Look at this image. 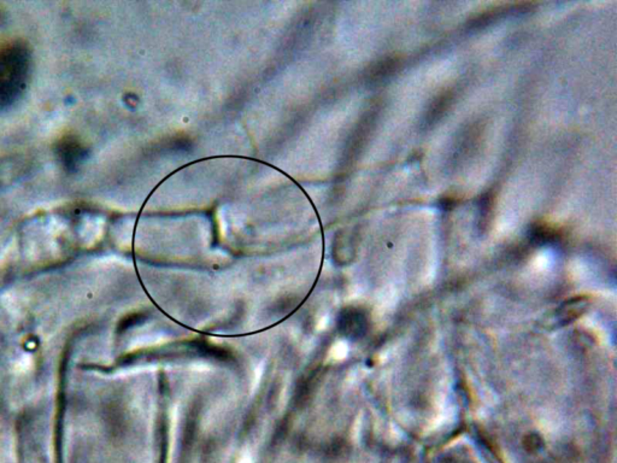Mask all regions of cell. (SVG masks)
I'll use <instances>...</instances> for the list:
<instances>
[{
  "instance_id": "obj_1",
  "label": "cell",
  "mask_w": 617,
  "mask_h": 463,
  "mask_svg": "<svg viewBox=\"0 0 617 463\" xmlns=\"http://www.w3.org/2000/svg\"><path fill=\"white\" fill-rule=\"evenodd\" d=\"M29 52L20 42L0 46V108L21 95L29 74Z\"/></svg>"
},
{
  "instance_id": "obj_2",
  "label": "cell",
  "mask_w": 617,
  "mask_h": 463,
  "mask_svg": "<svg viewBox=\"0 0 617 463\" xmlns=\"http://www.w3.org/2000/svg\"><path fill=\"white\" fill-rule=\"evenodd\" d=\"M58 156L68 169H75L85 157L83 145L76 139L66 138L57 146Z\"/></svg>"
},
{
  "instance_id": "obj_3",
  "label": "cell",
  "mask_w": 617,
  "mask_h": 463,
  "mask_svg": "<svg viewBox=\"0 0 617 463\" xmlns=\"http://www.w3.org/2000/svg\"><path fill=\"white\" fill-rule=\"evenodd\" d=\"M342 330L345 332L346 335L352 337V338H359L368 330L369 320L366 318L364 311H359V309H352V311H346L345 315L342 316Z\"/></svg>"
},
{
  "instance_id": "obj_4",
  "label": "cell",
  "mask_w": 617,
  "mask_h": 463,
  "mask_svg": "<svg viewBox=\"0 0 617 463\" xmlns=\"http://www.w3.org/2000/svg\"><path fill=\"white\" fill-rule=\"evenodd\" d=\"M585 304L586 301L581 298H574L564 303L563 306L558 308V320L562 323H568L575 320L585 311Z\"/></svg>"
},
{
  "instance_id": "obj_5",
  "label": "cell",
  "mask_w": 617,
  "mask_h": 463,
  "mask_svg": "<svg viewBox=\"0 0 617 463\" xmlns=\"http://www.w3.org/2000/svg\"><path fill=\"white\" fill-rule=\"evenodd\" d=\"M551 236V231L547 229L546 227H544V226H535L534 228H532L531 233H529V238H531L532 241L533 243H538V244L547 243L549 240L552 239Z\"/></svg>"
},
{
  "instance_id": "obj_6",
  "label": "cell",
  "mask_w": 617,
  "mask_h": 463,
  "mask_svg": "<svg viewBox=\"0 0 617 463\" xmlns=\"http://www.w3.org/2000/svg\"><path fill=\"white\" fill-rule=\"evenodd\" d=\"M527 439L529 440V450H535V449H539L540 443H541V439H540L539 435H537V434H529Z\"/></svg>"
}]
</instances>
